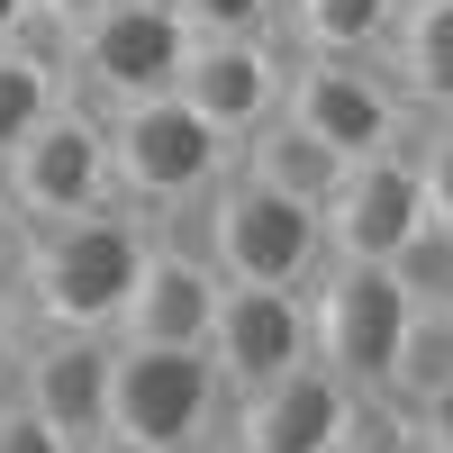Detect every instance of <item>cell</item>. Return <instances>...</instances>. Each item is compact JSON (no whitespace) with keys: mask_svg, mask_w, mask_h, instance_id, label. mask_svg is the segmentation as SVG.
Listing matches in <instances>:
<instances>
[{"mask_svg":"<svg viewBox=\"0 0 453 453\" xmlns=\"http://www.w3.org/2000/svg\"><path fill=\"white\" fill-rule=\"evenodd\" d=\"M236 418V390L218 381L209 345H127L109 381V453H191L218 444Z\"/></svg>","mask_w":453,"mask_h":453,"instance_id":"3957f363","label":"cell"},{"mask_svg":"<svg viewBox=\"0 0 453 453\" xmlns=\"http://www.w3.org/2000/svg\"><path fill=\"white\" fill-rule=\"evenodd\" d=\"M381 73L418 119H453V0H408L399 36L381 46Z\"/></svg>","mask_w":453,"mask_h":453,"instance_id":"9a60e30c","label":"cell"},{"mask_svg":"<svg viewBox=\"0 0 453 453\" xmlns=\"http://www.w3.org/2000/svg\"><path fill=\"white\" fill-rule=\"evenodd\" d=\"M191 453H236V444H226V435H218V444H191Z\"/></svg>","mask_w":453,"mask_h":453,"instance_id":"f1b7e54d","label":"cell"},{"mask_svg":"<svg viewBox=\"0 0 453 453\" xmlns=\"http://www.w3.org/2000/svg\"><path fill=\"white\" fill-rule=\"evenodd\" d=\"M109 381H119V335H27L19 399L82 453H109Z\"/></svg>","mask_w":453,"mask_h":453,"instance_id":"4fadbf2b","label":"cell"},{"mask_svg":"<svg viewBox=\"0 0 453 453\" xmlns=\"http://www.w3.org/2000/svg\"><path fill=\"white\" fill-rule=\"evenodd\" d=\"M0 453H82V444H73L55 418H36V408L10 390V399H0Z\"/></svg>","mask_w":453,"mask_h":453,"instance_id":"603a6c76","label":"cell"},{"mask_svg":"<svg viewBox=\"0 0 453 453\" xmlns=\"http://www.w3.org/2000/svg\"><path fill=\"white\" fill-rule=\"evenodd\" d=\"M155 236L164 226L119 209V200L91 209V218H64V226H27L10 273H0V290L27 309L36 335H119Z\"/></svg>","mask_w":453,"mask_h":453,"instance_id":"6da1fadb","label":"cell"},{"mask_svg":"<svg viewBox=\"0 0 453 453\" xmlns=\"http://www.w3.org/2000/svg\"><path fill=\"white\" fill-rule=\"evenodd\" d=\"M418 318V299L399 290L390 263H335L309 281V335H318V363L345 372L354 390H390V363H399V335Z\"/></svg>","mask_w":453,"mask_h":453,"instance_id":"52a82bcc","label":"cell"},{"mask_svg":"<svg viewBox=\"0 0 453 453\" xmlns=\"http://www.w3.org/2000/svg\"><path fill=\"white\" fill-rule=\"evenodd\" d=\"M191 19L173 0H109L100 19H82L64 36V73H73V100L91 109H127V100H164L191 64Z\"/></svg>","mask_w":453,"mask_h":453,"instance_id":"5b68a950","label":"cell"},{"mask_svg":"<svg viewBox=\"0 0 453 453\" xmlns=\"http://www.w3.org/2000/svg\"><path fill=\"white\" fill-rule=\"evenodd\" d=\"M10 36H36V0H0V46Z\"/></svg>","mask_w":453,"mask_h":453,"instance_id":"83f0119b","label":"cell"},{"mask_svg":"<svg viewBox=\"0 0 453 453\" xmlns=\"http://www.w3.org/2000/svg\"><path fill=\"white\" fill-rule=\"evenodd\" d=\"M27 335H36V326H27V309H19L10 290H0V399L19 390V363H27Z\"/></svg>","mask_w":453,"mask_h":453,"instance_id":"d4e9b609","label":"cell"},{"mask_svg":"<svg viewBox=\"0 0 453 453\" xmlns=\"http://www.w3.org/2000/svg\"><path fill=\"white\" fill-rule=\"evenodd\" d=\"M200 36H281V10L290 0H173Z\"/></svg>","mask_w":453,"mask_h":453,"instance_id":"44dd1931","label":"cell"},{"mask_svg":"<svg viewBox=\"0 0 453 453\" xmlns=\"http://www.w3.org/2000/svg\"><path fill=\"white\" fill-rule=\"evenodd\" d=\"M281 119H299L326 155H345V164L399 155V145L418 136V109H408L399 82H390L381 64H363V55H299Z\"/></svg>","mask_w":453,"mask_h":453,"instance_id":"8992f818","label":"cell"},{"mask_svg":"<svg viewBox=\"0 0 453 453\" xmlns=\"http://www.w3.org/2000/svg\"><path fill=\"white\" fill-rule=\"evenodd\" d=\"M399 418H408V453H453V390L399 408Z\"/></svg>","mask_w":453,"mask_h":453,"instance_id":"cb8c5ba5","label":"cell"},{"mask_svg":"<svg viewBox=\"0 0 453 453\" xmlns=\"http://www.w3.org/2000/svg\"><path fill=\"white\" fill-rule=\"evenodd\" d=\"M226 173H236V145H226L181 91L109 109V200L119 209L173 226V218H191Z\"/></svg>","mask_w":453,"mask_h":453,"instance_id":"7a4b0ae2","label":"cell"},{"mask_svg":"<svg viewBox=\"0 0 453 453\" xmlns=\"http://www.w3.org/2000/svg\"><path fill=\"white\" fill-rule=\"evenodd\" d=\"M435 390H453V309H418V318H408L381 399H390V408H418V399H435Z\"/></svg>","mask_w":453,"mask_h":453,"instance_id":"d6986e66","label":"cell"},{"mask_svg":"<svg viewBox=\"0 0 453 453\" xmlns=\"http://www.w3.org/2000/svg\"><path fill=\"white\" fill-rule=\"evenodd\" d=\"M290 36H191V64H181V100L200 109V119L226 136V145H245L254 127H273L281 119V100H290Z\"/></svg>","mask_w":453,"mask_h":453,"instance_id":"9c48e42d","label":"cell"},{"mask_svg":"<svg viewBox=\"0 0 453 453\" xmlns=\"http://www.w3.org/2000/svg\"><path fill=\"white\" fill-rule=\"evenodd\" d=\"M100 10H109V0H36V27H46L55 46H64V36L82 27V19H100Z\"/></svg>","mask_w":453,"mask_h":453,"instance_id":"484cf974","label":"cell"},{"mask_svg":"<svg viewBox=\"0 0 453 453\" xmlns=\"http://www.w3.org/2000/svg\"><path fill=\"white\" fill-rule=\"evenodd\" d=\"M191 245L218 263L226 281H254V290H309L326 273V218L309 200L263 191L254 173H226L218 191L191 209Z\"/></svg>","mask_w":453,"mask_h":453,"instance_id":"277c9868","label":"cell"},{"mask_svg":"<svg viewBox=\"0 0 453 453\" xmlns=\"http://www.w3.org/2000/svg\"><path fill=\"white\" fill-rule=\"evenodd\" d=\"M209 363L226 390H263L281 381L290 363H318V335H309V290H254V281H226L218 299V326H209Z\"/></svg>","mask_w":453,"mask_h":453,"instance_id":"8fae6325","label":"cell"},{"mask_svg":"<svg viewBox=\"0 0 453 453\" xmlns=\"http://www.w3.org/2000/svg\"><path fill=\"white\" fill-rule=\"evenodd\" d=\"M218 299H226V273H218L191 236L164 226L155 254H145V281L127 299V318H119V335H127V345H209Z\"/></svg>","mask_w":453,"mask_h":453,"instance_id":"5bb4252c","label":"cell"},{"mask_svg":"<svg viewBox=\"0 0 453 453\" xmlns=\"http://www.w3.org/2000/svg\"><path fill=\"white\" fill-rule=\"evenodd\" d=\"M0 181H10V200H19L27 226H64V218L109 209V109L64 100L55 119L0 164Z\"/></svg>","mask_w":453,"mask_h":453,"instance_id":"ba28073f","label":"cell"},{"mask_svg":"<svg viewBox=\"0 0 453 453\" xmlns=\"http://www.w3.org/2000/svg\"><path fill=\"white\" fill-rule=\"evenodd\" d=\"M399 19H408V0H290L281 36H290V55H363V64H381Z\"/></svg>","mask_w":453,"mask_h":453,"instance_id":"e0dca14e","label":"cell"},{"mask_svg":"<svg viewBox=\"0 0 453 453\" xmlns=\"http://www.w3.org/2000/svg\"><path fill=\"white\" fill-rule=\"evenodd\" d=\"M408 155H418V181H426V218L453 226V119H418Z\"/></svg>","mask_w":453,"mask_h":453,"instance_id":"7402d4cb","label":"cell"},{"mask_svg":"<svg viewBox=\"0 0 453 453\" xmlns=\"http://www.w3.org/2000/svg\"><path fill=\"white\" fill-rule=\"evenodd\" d=\"M354 381L326 363H290L281 381H263L236 399V418H226V444L236 453H326L335 435L354 426Z\"/></svg>","mask_w":453,"mask_h":453,"instance_id":"7c38bea8","label":"cell"},{"mask_svg":"<svg viewBox=\"0 0 453 453\" xmlns=\"http://www.w3.org/2000/svg\"><path fill=\"white\" fill-rule=\"evenodd\" d=\"M19 236H27V218H19V200H10V181H0V273H10V254H19Z\"/></svg>","mask_w":453,"mask_h":453,"instance_id":"4316f807","label":"cell"},{"mask_svg":"<svg viewBox=\"0 0 453 453\" xmlns=\"http://www.w3.org/2000/svg\"><path fill=\"white\" fill-rule=\"evenodd\" d=\"M236 173H254L263 191H281V200L326 209V191L345 181V155H326V145L299 127V119H273V127H254V136L236 145Z\"/></svg>","mask_w":453,"mask_h":453,"instance_id":"ac0fdd59","label":"cell"},{"mask_svg":"<svg viewBox=\"0 0 453 453\" xmlns=\"http://www.w3.org/2000/svg\"><path fill=\"white\" fill-rule=\"evenodd\" d=\"M64 100H73L64 46H55V36H10V46H0V164H10Z\"/></svg>","mask_w":453,"mask_h":453,"instance_id":"2e32d148","label":"cell"},{"mask_svg":"<svg viewBox=\"0 0 453 453\" xmlns=\"http://www.w3.org/2000/svg\"><path fill=\"white\" fill-rule=\"evenodd\" d=\"M390 273H399V290L418 299V309H453V226H418L399 254H390Z\"/></svg>","mask_w":453,"mask_h":453,"instance_id":"ffe728a7","label":"cell"},{"mask_svg":"<svg viewBox=\"0 0 453 453\" xmlns=\"http://www.w3.org/2000/svg\"><path fill=\"white\" fill-rule=\"evenodd\" d=\"M326 254L335 263H390L408 236L426 226V181H418V155H372V164H345V181L326 191Z\"/></svg>","mask_w":453,"mask_h":453,"instance_id":"30bf717a","label":"cell"}]
</instances>
